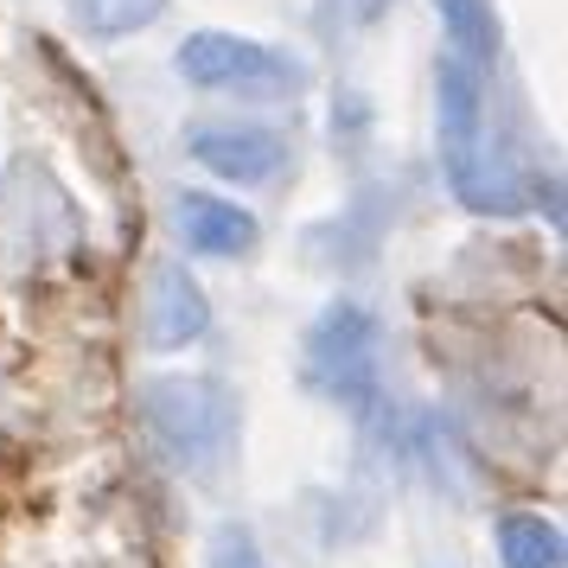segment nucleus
Instances as JSON below:
<instances>
[{
    "label": "nucleus",
    "mask_w": 568,
    "mask_h": 568,
    "mask_svg": "<svg viewBox=\"0 0 568 568\" xmlns=\"http://www.w3.org/2000/svg\"><path fill=\"white\" fill-rule=\"evenodd\" d=\"M180 78L205 97H243V103H282L294 90H307V71L287 52L243 39V32H192L180 45Z\"/></svg>",
    "instance_id": "obj_1"
},
{
    "label": "nucleus",
    "mask_w": 568,
    "mask_h": 568,
    "mask_svg": "<svg viewBox=\"0 0 568 568\" xmlns=\"http://www.w3.org/2000/svg\"><path fill=\"white\" fill-rule=\"evenodd\" d=\"M141 415H148L160 447L180 466H192V473H211L231 454L236 409L211 377H154V384L141 389Z\"/></svg>",
    "instance_id": "obj_2"
},
{
    "label": "nucleus",
    "mask_w": 568,
    "mask_h": 568,
    "mask_svg": "<svg viewBox=\"0 0 568 568\" xmlns=\"http://www.w3.org/2000/svg\"><path fill=\"white\" fill-rule=\"evenodd\" d=\"M307 377L333 403H371L377 389V320L364 307H333L307 333Z\"/></svg>",
    "instance_id": "obj_3"
},
{
    "label": "nucleus",
    "mask_w": 568,
    "mask_h": 568,
    "mask_svg": "<svg viewBox=\"0 0 568 568\" xmlns=\"http://www.w3.org/2000/svg\"><path fill=\"white\" fill-rule=\"evenodd\" d=\"M185 154L231 185H262L282 173L287 141L275 129H256V122H192L185 129Z\"/></svg>",
    "instance_id": "obj_4"
},
{
    "label": "nucleus",
    "mask_w": 568,
    "mask_h": 568,
    "mask_svg": "<svg viewBox=\"0 0 568 568\" xmlns=\"http://www.w3.org/2000/svg\"><path fill=\"white\" fill-rule=\"evenodd\" d=\"M211 307L205 287L185 275V262H154L148 268V294H141V333L154 352H180L192 338H205Z\"/></svg>",
    "instance_id": "obj_5"
},
{
    "label": "nucleus",
    "mask_w": 568,
    "mask_h": 568,
    "mask_svg": "<svg viewBox=\"0 0 568 568\" xmlns=\"http://www.w3.org/2000/svg\"><path fill=\"white\" fill-rule=\"evenodd\" d=\"M479 122H486V83L460 52H447L440 58V154H447V173H460L479 154Z\"/></svg>",
    "instance_id": "obj_6"
},
{
    "label": "nucleus",
    "mask_w": 568,
    "mask_h": 568,
    "mask_svg": "<svg viewBox=\"0 0 568 568\" xmlns=\"http://www.w3.org/2000/svg\"><path fill=\"white\" fill-rule=\"evenodd\" d=\"M180 236H185V250H192V256L231 262V256H250L262 231H256V217H250L243 205H231V199L185 192V199H180Z\"/></svg>",
    "instance_id": "obj_7"
},
{
    "label": "nucleus",
    "mask_w": 568,
    "mask_h": 568,
    "mask_svg": "<svg viewBox=\"0 0 568 568\" xmlns=\"http://www.w3.org/2000/svg\"><path fill=\"white\" fill-rule=\"evenodd\" d=\"M498 556L505 568H562V530L537 511L498 517Z\"/></svg>",
    "instance_id": "obj_8"
},
{
    "label": "nucleus",
    "mask_w": 568,
    "mask_h": 568,
    "mask_svg": "<svg viewBox=\"0 0 568 568\" xmlns=\"http://www.w3.org/2000/svg\"><path fill=\"white\" fill-rule=\"evenodd\" d=\"M90 39H134L166 13V0H64Z\"/></svg>",
    "instance_id": "obj_9"
},
{
    "label": "nucleus",
    "mask_w": 568,
    "mask_h": 568,
    "mask_svg": "<svg viewBox=\"0 0 568 568\" xmlns=\"http://www.w3.org/2000/svg\"><path fill=\"white\" fill-rule=\"evenodd\" d=\"M440 20H447V32H454V52L473 64V71H486L491 64V13L486 0H440Z\"/></svg>",
    "instance_id": "obj_10"
},
{
    "label": "nucleus",
    "mask_w": 568,
    "mask_h": 568,
    "mask_svg": "<svg viewBox=\"0 0 568 568\" xmlns=\"http://www.w3.org/2000/svg\"><path fill=\"white\" fill-rule=\"evenodd\" d=\"M217 568H268V562H262V549H256V537H250V530H224Z\"/></svg>",
    "instance_id": "obj_11"
},
{
    "label": "nucleus",
    "mask_w": 568,
    "mask_h": 568,
    "mask_svg": "<svg viewBox=\"0 0 568 568\" xmlns=\"http://www.w3.org/2000/svg\"><path fill=\"white\" fill-rule=\"evenodd\" d=\"M0 422H7V389H0Z\"/></svg>",
    "instance_id": "obj_12"
}]
</instances>
